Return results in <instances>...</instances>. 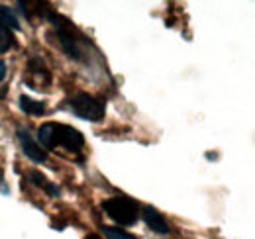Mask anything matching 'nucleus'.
Here are the masks:
<instances>
[{"label":"nucleus","mask_w":255,"mask_h":239,"mask_svg":"<svg viewBox=\"0 0 255 239\" xmlns=\"http://www.w3.org/2000/svg\"><path fill=\"white\" fill-rule=\"evenodd\" d=\"M37 139H39L41 147H45V149L65 147L69 151H81L85 145V137L79 129H75L73 125L55 123V121H47V123L39 125Z\"/></svg>","instance_id":"1"},{"label":"nucleus","mask_w":255,"mask_h":239,"mask_svg":"<svg viewBox=\"0 0 255 239\" xmlns=\"http://www.w3.org/2000/svg\"><path fill=\"white\" fill-rule=\"evenodd\" d=\"M102 210L118 226H133L139 218V206L128 196H112L102 202Z\"/></svg>","instance_id":"2"},{"label":"nucleus","mask_w":255,"mask_h":239,"mask_svg":"<svg viewBox=\"0 0 255 239\" xmlns=\"http://www.w3.org/2000/svg\"><path fill=\"white\" fill-rule=\"evenodd\" d=\"M71 108L75 112V116L87 121H100L106 114V104L104 100L96 98L89 92H79L73 100H71Z\"/></svg>","instance_id":"3"},{"label":"nucleus","mask_w":255,"mask_h":239,"mask_svg":"<svg viewBox=\"0 0 255 239\" xmlns=\"http://www.w3.org/2000/svg\"><path fill=\"white\" fill-rule=\"evenodd\" d=\"M18 139H20V145H22V151L28 159H32L33 163H45L47 161V151L41 149V145L37 141H33L32 135L26 131V129H18Z\"/></svg>","instance_id":"4"},{"label":"nucleus","mask_w":255,"mask_h":239,"mask_svg":"<svg viewBox=\"0 0 255 239\" xmlns=\"http://www.w3.org/2000/svg\"><path fill=\"white\" fill-rule=\"evenodd\" d=\"M141 216H143V222L147 224V228H149L151 232H155V234H159V236H167V234L171 232L167 220H165V218L161 216V212H157L155 208H151V206L143 208Z\"/></svg>","instance_id":"5"},{"label":"nucleus","mask_w":255,"mask_h":239,"mask_svg":"<svg viewBox=\"0 0 255 239\" xmlns=\"http://www.w3.org/2000/svg\"><path fill=\"white\" fill-rule=\"evenodd\" d=\"M28 71H30L32 77H35L33 89H41V85H49L51 83V75H49L45 63L39 57H32V59L28 61Z\"/></svg>","instance_id":"6"},{"label":"nucleus","mask_w":255,"mask_h":239,"mask_svg":"<svg viewBox=\"0 0 255 239\" xmlns=\"http://www.w3.org/2000/svg\"><path fill=\"white\" fill-rule=\"evenodd\" d=\"M28 179L32 180V182L35 184V186L43 188V190H45V192H47L49 196H59V194H61L59 186L51 184V182H49V180L45 179V177H43V175H41L39 171H30V173H28Z\"/></svg>","instance_id":"7"},{"label":"nucleus","mask_w":255,"mask_h":239,"mask_svg":"<svg viewBox=\"0 0 255 239\" xmlns=\"http://www.w3.org/2000/svg\"><path fill=\"white\" fill-rule=\"evenodd\" d=\"M20 110L26 112V114H32V116H41L45 112V104L39 102V100H33L26 94H22L20 96Z\"/></svg>","instance_id":"8"},{"label":"nucleus","mask_w":255,"mask_h":239,"mask_svg":"<svg viewBox=\"0 0 255 239\" xmlns=\"http://www.w3.org/2000/svg\"><path fill=\"white\" fill-rule=\"evenodd\" d=\"M0 26H4L6 30H20V22L14 16V12L8 6H0Z\"/></svg>","instance_id":"9"},{"label":"nucleus","mask_w":255,"mask_h":239,"mask_svg":"<svg viewBox=\"0 0 255 239\" xmlns=\"http://www.w3.org/2000/svg\"><path fill=\"white\" fill-rule=\"evenodd\" d=\"M102 234L106 239H137V236L129 234L122 228H110V226H104L102 228Z\"/></svg>","instance_id":"10"},{"label":"nucleus","mask_w":255,"mask_h":239,"mask_svg":"<svg viewBox=\"0 0 255 239\" xmlns=\"http://www.w3.org/2000/svg\"><path fill=\"white\" fill-rule=\"evenodd\" d=\"M12 45H14V35H12V31L6 30L4 26H0V53L8 51Z\"/></svg>","instance_id":"11"},{"label":"nucleus","mask_w":255,"mask_h":239,"mask_svg":"<svg viewBox=\"0 0 255 239\" xmlns=\"http://www.w3.org/2000/svg\"><path fill=\"white\" fill-rule=\"evenodd\" d=\"M6 73H8V71H6V63H4V61H0V83L6 79Z\"/></svg>","instance_id":"12"},{"label":"nucleus","mask_w":255,"mask_h":239,"mask_svg":"<svg viewBox=\"0 0 255 239\" xmlns=\"http://www.w3.org/2000/svg\"><path fill=\"white\" fill-rule=\"evenodd\" d=\"M85 239H102V238H100L98 234H89V236H87Z\"/></svg>","instance_id":"13"}]
</instances>
